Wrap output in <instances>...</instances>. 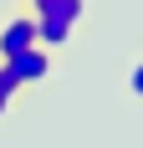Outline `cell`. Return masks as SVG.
<instances>
[{"label": "cell", "mask_w": 143, "mask_h": 148, "mask_svg": "<svg viewBox=\"0 0 143 148\" xmlns=\"http://www.w3.org/2000/svg\"><path fill=\"white\" fill-rule=\"evenodd\" d=\"M26 5H31V0H26Z\"/></svg>", "instance_id": "7"}, {"label": "cell", "mask_w": 143, "mask_h": 148, "mask_svg": "<svg viewBox=\"0 0 143 148\" xmlns=\"http://www.w3.org/2000/svg\"><path fill=\"white\" fill-rule=\"evenodd\" d=\"M26 46H36V15L31 10L0 26V61H10L15 51H26Z\"/></svg>", "instance_id": "2"}, {"label": "cell", "mask_w": 143, "mask_h": 148, "mask_svg": "<svg viewBox=\"0 0 143 148\" xmlns=\"http://www.w3.org/2000/svg\"><path fill=\"white\" fill-rule=\"evenodd\" d=\"M5 107H10V97H0V118H5Z\"/></svg>", "instance_id": "6"}, {"label": "cell", "mask_w": 143, "mask_h": 148, "mask_svg": "<svg viewBox=\"0 0 143 148\" xmlns=\"http://www.w3.org/2000/svg\"><path fill=\"white\" fill-rule=\"evenodd\" d=\"M31 15H36V41L61 46L82 26V0H31Z\"/></svg>", "instance_id": "1"}, {"label": "cell", "mask_w": 143, "mask_h": 148, "mask_svg": "<svg viewBox=\"0 0 143 148\" xmlns=\"http://www.w3.org/2000/svg\"><path fill=\"white\" fill-rule=\"evenodd\" d=\"M21 87H26V82L15 77V66H10V61H0V97H15Z\"/></svg>", "instance_id": "4"}, {"label": "cell", "mask_w": 143, "mask_h": 148, "mask_svg": "<svg viewBox=\"0 0 143 148\" xmlns=\"http://www.w3.org/2000/svg\"><path fill=\"white\" fill-rule=\"evenodd\" d=\"M128 92H133V97H143V61L128 72Z\"/></svg>", "instance_id": "5"}, {"label": "cell", "mask_w": 143, "mask_h": 148, "mask_svg": "<svg viewBox=\"0 0 143 148\" xmlns=\"http://www.w3.org/2000/svg\"><path fill=\"white\" fill-rule=\"evenodd\" d=\"M10 66H15V77H21V82H41L46 72H51V46H26V51H15L10 56Z\"/></svg>", "instance_id": "3"}]
</instances>
